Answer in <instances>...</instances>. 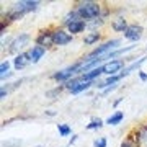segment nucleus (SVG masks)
Instances as JSON below:
<instances>
[{"label": "nucleus", "mask_w": 147, "mask_h": 147, "mask_svg": "<svg viewBox=\"0 0 147 147\" xmlns=\"http://www.w3.org/2000/svg\"><path fill=\"white\" fill-rule=\"evenodd\" d=\"M106 146H108L106 137H98V139L93 141V147H106Z\"/></svg>", "instance_id": "obj_20"}, {"label": "nucleus", "mask_w": 147, "mask_h": 147, "mask_svg": "<svg viewBox=\"0 0 147 147\" xmlns=\"http://www.w3.org/2000/svg\"><path fill=\"white\" fill-rule=\"evenodd\" d=\"M75 10L79 13L80 20H96V18H100L101 16V5L100 3H96V2H80L77 3L75 7Z\"/></svg>", "instance_id": "obj_2"}, {"label": "nucleus", "mask_w": 147, "mask_h": 147, "mask_svg": "<svg viewBox=\"0 0 147 147\" xmlns=\"http://www.w3.org/2000/svg\"><path fill=\"white\" fill-rule=\"evenodd\" d=\"M85 26H88V25H87L84 20H75L74 23H70V25L67 26V30H69V33H70V34H77V33L84 31Z\"/></svg>", "instance_id": "obj_12"}, {"label": "nucleus", "mask_w": 147, "mask_h": 147, "mask_svg": "<svg viewBox=\"0 0 147 147\" xmlns=\"http://www.w3.org/2000/svg\"><path fill=\"white\" fill-rule=\"evenodd\" d=\"M77 137H79V136H77V134H72V137H70V141H69V144H70V146H72L74 142L77 141Z\"/></svg>", "instance_id": "obj_24"}, {"label": "nucleus", "mask_w": 147, "mask_h": 147, "mask_svg": "<svg viewBox=\"0 0 147 147\" xmlns=\"http://www.w3.org/2000/svg\"><path fill=\"white\" fill-rule=\"evenodd\" d=\"M103 124H105V121L100 119V118H95V119H92L87 124V129H100V127H103Z\"/></svg>", "instance_id": "obj_17"}, {"label": "nucleus", "mask_w": 147, "mask_h": 147, "mask_svg": "<svg viewBox=\"0 0 147 147\" xmlns=\"http://www.w3.org/2000/svg\"><path fill=\"white\" fill-rule=\"evenodd\" d=\"M53 31L51 30H44L36 36V46H42V47H49L53 46Z\"/></svg>", "instance_id": "obj_8"}, {"label": "nucleus", "mask_w": 147, "mask_h": 147, "mask_svg": "<svg viewBox=\"0 0 147 147\" xmlns=\"http://www.w3.org/2000/svg\"><path fill=\"white\" fill-rule=\"evenodd\" d=\"M74 36L65 30H54L53 31V41L56 46H65L69 42H72Z\"/></svg>", "instance_id": "obj_6"}, {"label": "nucleus", "mask_w": 147, "mask_h": 147, "mask_svg": "<svg viewBox=\"0 0 147 147\" xmlns=\"http://www.w3.org/2000/svg\"><path fill=\"white\" fill-rule=\"evenodd\" d=\"M119 39H110V41L103 42V44H100L98 47H95L93 51L87 56V59H95V57H103V56H106L108 54V51H111V49H115L116 46H119Z\"/></svg>", "instance_id": "obj_3"}, {"label": "nucleus", "mask_w": 147, "mask_h": 147, "mask_svg": "<svg viewBox=\"0 0 147 147\" xmlns=\"http://www.w3.org/2000/svg\"><path fill=\"white\" fill-rule=\"evenodd\" d=\"M8 72H10V62L8 61H2V64H0V75H5Z\"/></svg>", "instance_id": "obj_19"}, {"label": "nucleus", "mask_w": 147, "mask_h": 147, "mask_svg": "<svg viewBox=\"0 0 147 147\" xmlns=\"http://www.w3.org/2000/svg\"><path fill=\"white\" fill-rule=\"evenodd\" d=\"M123 69H124V59H115V61H110V62L103 64V74H106L108 77L119 75Z\"/></svg>", "instance_id": "obj_4"}, {"label": "nucleus", "mask_w": 147, "mask_h": 147, "mask_svg": "<svg viewBox=\"0 0 147 147\" xmlns=\"http://www.w3.org/2000/svg\"><path fill=\"white\" fill-rule=\"evenodd\" d=\"M30 62H31L30 54L28 53H20L15 59H13V67H15V70H21V69L26 67Z\"/></svg>", "instance_id": "obj_9"}, {"label": "nucleus", "mask_w": 147, "mask_h": 147, "mask_svg": "<svg viewBox=\"0 0 147 147\" xmlns=\"http://www.w3.org/2000/svg\"><path fill=\"white\" fill-rule=\"evenodd\" d=\"M38 7H39V2H36V0H21V2H16L15 5L7 11V15L3 16V20H7L8 23L10 21H15V20H20L21 16H25L26 13L34 11Z\"/></svg>", "instance_id": "obj_1"}, {"label": "nucleus", "mask_w": 147, "mask_h": 147, "mask_svg": "<svg viewBox=\"0 0 147 147\" xmlns=\"http://www.w3.org/2000/svg\"><path fill=\"white\" fill-rule=\"evenodd\" d=\"M137 74H139V79H141L142 82H147V74H146V72H142V70H139Z\"/></svg>", "instance_id": "obj_22"}, {"label": "nucleus", "mask_w": 147, "mask_h": 147, "mask_svg": "<svg viewBox=\"0 0 147 147\" xmlns=\"http://www.w3.org/2000/svg\"><path fill=\"white\" fill-rule=\"evenodd\" d=\"M121 147H137V144L134 141H132L131 137H127L126 141L123 142V144H121Z\"/></svg>", "instance_id": "obj_21"}, {"label": "nucleus", "mask_w": 147, "mask_h": 147, "mask_svg": "<svg viewBox=\"0 0 147 147\" xmlns=\"http://www.w3.org/2000/svg\"><path fill=\"white\" fill-rule=\"evenodd\" d=\"M11 75H13V72H8V74H5V75H0V77H2V80H5V79H10Z\"/></svg>", "instance_id": "obj_25"}, {"label": "nucleus", "mask_w": 147, "mask_h": 147, "mask_svg": "<svg viewBox=\"0 0 147 147\" xmlns=\"http://www.w3.org/2000/svg\"><path fill=\"white\" fill-rule=\"evenodd\" d=\"M146 61H147V57H141L139 61H136V62H132L131 65H129V67H124L123 70H121V74H119V75H121V79H124V77H127V75H129V74L132 72V70H136V69H139V67L142 65V64L146 62Z\"/></svg>", "instance_id": "obj_11"}, {"label": "nucleus", "mask_w": 147, "mask_h": 147, "mask_svg": "<svg viewBox=\"0 0 147 147\" xmlns=\"http://www.w3.org/2000/svg\"><path fill=\"white\" fill-rule=\"evenodd\" d=\"M57 131H59V134H61L62 137H67V136L72 134V129H70L69 124H57Z\"/></svg>", "instance_id": "obj_18"}, {"label": "nucleus", "mask_w": 147, "mask_h": 147, "mask_svg": "<svg viewBox=\"0 0 147 147\" xmlns=\"http://www.w3.org/2000/svg\"><path fill=\"white\" fill-rule=\"evenodd\" d=\"M28 54H30V59H31V62L33 64H36L39 59L46 54V47H42V46H33L30 51H28Z\"/></svg>", "instance_id": "obj_10"}, {"label": "nucleus", "mask_w": 147, "mask_h": 147, "mask_svg": "<svg viewBox=\"0 0 147 147\" xmlns=\"http://www.w3.org/2000/svg\"><path fill=\"white\" fill-rule=\"evenodd\" d=\"M38 147H42V146H38Z\"/></svg>", "instance_id": "obj_28"}, {"label": "nucleus", "mask_w": 147, "mask_h": 147, "mask_svg": "<svg viewBox=\"0 0 147 147\" xmlns=\"http://www.w3.org/2000/svg\"><path fill=\"white\" fill-rule=\"evenodd\" d=\"M124 119V113L123 111H115L113 115L105 121V124H110V126H118L121 121Z\"/></svg>", "instance_id": "obj_13"}, {"label": "nucleus", "mask_w": 147, "mask_h": 147, "mask_svg": "<svg viewBox=\"0 0 147 147\" xmlns=\"http://www.w3.org/2000/svg\"><path fill=\"white\" fill-rule=\"evenodd\" d=\"M121 101H123V98H118V100H115V103H113V106H118L121 103Z\"/></svg>", "instance_id": "obj_27"}, {"label": "nucleus", "mask_w": 147, "mask_h": 147, "mask_svg": "<svg viewBox=\"0 0 147 147\" xmlns=\"http://www.w3.org/2000/svg\"><path fill=\"white\" fill-rule=\"evenodd\" d=\"M142 26L141 25H129L127 26V30L124 31V38L126 39H129V41H139L141 39V36H142Z\"/></svg>", "instance_id": "obj_7"}, {"label": "nucleus", "mask_w": 147, "mask_h": 147, "mask_svg": "<svg viewBox=\"0 0 147 147\" xmlns=\"http://www.w3.org/2000/svg\"><path fill=\"white\" fill-rule=\"evenodd\" d=\"M46 115L53 118V116H56V111H53V110H47V111H46Z\"/></svg>", "instance_id": "obj_26"}, {"label": "nucleus", "mask_w": 147, "mask_h": 147, "mask_svg": "<svg viewBox=\"0 0 147 147\" xmlns=\"http://www.w3.org/2000/svg\"><path fill=\"white\" fill-rule=\"evenodd\" d=\"M100 38H101L100 33H98V31H93V33H90V34H87V36L84 38V44H87V46H92V44H95V42L100 41Z\"/></svg>", "instance_id": "obj_15"}, {"label": "nucleus", "mask_w": 147, "mask_h": 147, "mask_svg": "<svg viewBox=\"0 0 147 147\" xmlns=\"http://www.w3.org/2000/svg\"><path fill=\"white\" fill-rule=\"evenodd\" d=\"M28 41H30V34H26V33H23V34H20V36L13 38V42H11V46L8 47V53L10 54H20V51L23 49V46H26Z\"/></svg>", "instance_id": "obj_5"}, {"label": "nucleus", "mask_w": 147, "mask_h": 147, "mask_svg": "<svg viewBox=\"0 0 147 147\" xmlns=\"http://www.w3.org/2000/svg\"><path fill=\"white\" fill-rule=\"evenodd\" d=\"M111 26H113V30H115V31H121V33H124V31L127 30V26H129V25L126 23V20H124L123 16H118L116 20H113Z\"/></svg>", "instance_id": "obj_14"}, {"label": "nucleus", "mask_w": 147, "mask_h": 147, "mask_svg": "<svg viewBox=\"0 0 147 147\" xmlns=\"http://www.w3.org/2000/svg\"><path fill=\"white\" fill-rule=\"evenodd\" d=\"M7 95H8V88H5V87H2V90H0V96H2V98H5Z\"/></svg>", "instance_id": "obj_23"}, {"label": "nucleus", "mask_w": 147, "mask_h": 147, "mask_svg": "<svg viewBox=\"0 0 147 147\" xmlns=\"http://www.w3.org/2000/svg\"><path fill=\"white\" fill-rule=\"evenodd\" d=\"M92 85H93V82H80L74 90H70V93L72 95H79V93H82V92H85V90H88Z\"/></svg>", "instance_id": "obj_16"}]
</instances>
